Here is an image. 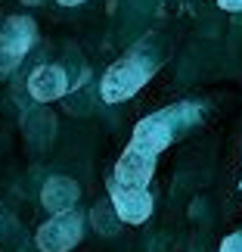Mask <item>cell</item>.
<instances>
[{"label": "cell", "mask_w": 242, "mask_h": 252, "mask_svg": "<svg viewBox=\"0 0 242 252\" xmlns=\"http://www.w3.org/2000/svg\"><path fill=\"white\" fill-rule=\"evenodd\" d=\"M220 252H242V234H230L224 240V246H220Z\"/></svg>", "instance_id": "9"}, {"label": "cell", "mask_w": 242, "mask_h": 252, "mask_svg": "<svg viewBox=\"0 0 242 252\" xmlns=\"http://www.w3.org/2000/svg\"><path fill=\"white\" fill-rule=\"evenodd\" d=\"M28 91H31L34 100L41 103H50V100H59V96L69 91V78L59 65H41L34 69V75L28 78Z\"/></svg>", "instance_id": "6"}, {"label": "cell", "mask_w": 242, "mask_h": 252, "mask_svg": "<svg viewBox=\"0 0 242 252\" xmlns=\"http://www.w3.org/2000/svg\"><path fill=\"white\" fill-rule=\"evenodd\" d=\"M75 199H78V184H75L72 178H53L47 181L44 187V206L50 212H69L75 206Z\"/></svg>", "instance_id": "8"}, {"label": "cell", "mask_w": 242, "mask_h": 252, "mask_svg": "<svg viewBox=\"0 0 242 252\" xmlns=\"http://www.w3.org/2000/svg\"><path fill=\"white\" fill-rule=\"evenodd\" d=\"M152 171H156V156L146 150L131 147L121 156V162L115 165V184L118 187H146Z\"/></svg>", "instance_id": "4"}, {"label": "cell", "mask_w": 242, "mask_h": 252, "mask_svg": "<svg viewBox=\"0 0 242 252\" xmlns=\"http://www.w3.org/2000/svg\"><path fill=\"white\" fill-rule=\"evenodd\" d=\"M217 3L224 6V9H233V13H236V9H242V0H217Z\"/></svg>", "instance_id": "10"}, {"label": "cell", "mask_w": 242, "mask_h": 252, "mask_svg": "<svg viewBox=\"0 0 242 252\" xmlns=\"http://www.w3.org/2000/svg\"><path fill=\"white\" fill-rule=\"evenodd\" d=\"M112 202L121 221L128 224H143L152 215V196L146 193V187H112Z\"/></svg>", "instance_id": "5"}, {"label": "cell", "mask_w": 242, "mask_h": 252, "mask_svg": "<svg viewBox=\"0 0 242 252\" xmlns=\"http://www.w3.org/2000/svg\"><path fill=\"white\" fill-rule=\"evenodd\" d=\"M81 240V218L75 212H59L53 215V221L37 230V249L41 252H69Z\"/></svg>", "instance_id": "2"}, {"label": "cell", "mask_w": 242, "mask_h": 252, "mask_svg": "<svg viewBox=\"0 0 242 252\" xmlns=\"http://www.w3.org/2000/svg\"><path fill=\"white\" fill-rule=\"evenodd\" d=\"M146 81V65L137 63V60H121L115 63L103 78V100L106 103H121L134 96Z\"/></svg>", "instance_id": "1"}, {"label": "cell", "mask_w": 242, "mask_h": 252, "mask_svg": "<svg viewBox=\"0 0 242 252\" xmlns=\"http://www.w3.org/2000/svg\"><path fill=\"white\" fill-rule=\"evenodd\" d=\"M62 6H78V3H84V0H59Z\"/></svg>", "instance_id": "11"}, {"label": "cell", "mask_w": 242, "mask_h": 252, "mask_svg": "<svg viewBox=\"0 0 242 252\" xmlns=\"http://www.w3.org/2000/svg\"><path fill=\"white\" fill-rule=\"evenodd\" d=\"M168 140H171V128L164 125L161 115H156V119L140 122V128H137V134H134V143H131V147L146 150V153H152V156H156L159 150L168 147Z\"/></svg>", "instance_id": "7"}, {"label": "cell", "mask_w": 242, "mask_h": 252, "mask_svg": "<svg viewBox=\"0 0 242 252\" xmlns=\"http://www.w3.org/2000/svg\"><path fill=\"white\" fill-rule=\"evenodd\" d=\"M239 187H242V184H239Z\"/></svg>", "instance_id": "12"}, {"label": "cell", "mask_w": 242, "mask_h": 252, "mask_svg": "<svg viewBox=\"0 0 242 252\" xmlns=\"http://www.w3.org/2000/svg\"><path fill=\"white\" fill-rule=\"evenodd\" d=\"M31 34H34V28L28 19H13L3 28V34H0V75L13 72L22 63L28 44H31Z\"/></svg>", "instance_id": "3"}]
</instances>
